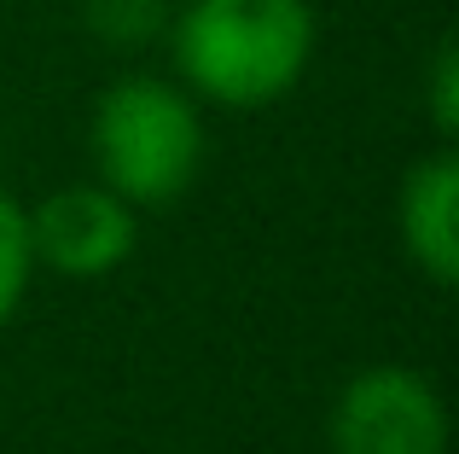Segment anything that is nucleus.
<instances>
[{"mask_svg": "<svg viewBox=\"0 0 459 454\" xmlns=\"http://www.w3.org/2000/svg\"><path fill=\"white\" fill-rule=\"evenodd\" d=\"M332 454H448V402L419 367H360L325 420Z\"/></svg>", "mask_w": 459, "mask_h": 454, "instance_id": "7ed1b4c3", "label": "nucleus"}, {"mask_svg": "<svg viewBox=\"0 0 459 454\" xmlns=\"http://www.w3.org/2000/svg\"><path fill=\"white\" fill-rule=\"evenodd\" d=\"M93 163L100 181L134 210H163L198 181L204 123L180 82L123 76L93 105Z\"/></svg>", "mask_w": 459, "mask_h": 454, "instance_id": "f03ea898", "label": "nucleus"}, {"mask_svg": "<svg viewBox=\"0 0 459 454\" xmlns=\"http://www.w3.org/2000/svg\"><path fill=\"white\" fill-rule=\"evenodd\" d=\"M430 123H437L442 140L459 128V53H454V41H442L437 58H430Z\"/></svg>", "mask_w": 459, "mask_h": 454, "instance_id": "6e6552de", "label": "nucleus"}, {"mask_svg": "<svg viewBox=\"0 0 459 454\" xmlns=\"http://www.w3.org/2000/svg\"><path fill=\"white\" fill-rule=\"evenodd\" d=\"M314 35L308 0H186L169 23V53L186 93L262 111L303 82Z\"/></svg>", "mask_w": 459, "mask_h": 454, "instance_id": "f257e3e1", "label": "nucleus"}, {"mask_svg": "<svg viewBox=\"0 0 459 454\" xmlns=\"http://www.w3.org/2000/svg\"><path fill=\"white\" fill-rule=\"evenodd\" d=\"M35 280V250H30V210L0 187V327L18 315L23 292Z\"/></svg>", "mask_w": 459, "mask_h": 454, "instance_id": "423d86ee", "label": "nucleus"}, {"mask_svg": "<svg viewBox=\"0 0 459 454\" xmlns=\"http://www.w3.org/2000/svg\"><path fill=\"white\" fill-rule=\"evenodd\" d=\"M395 233L402 250L430 285L459 280V158L448 146H437L430 158H419L402 175V193H395Z\"/></svg>", "mask_w": 459, "mask_h": 454, "instance_id": "39448f33", "label": "nucleus"}, {"mask_svg": "<svg viewBox=\"0 0 459 454\" xmlns=\"http://www.w3.org/2000/svg\"><path fill=\"white\" fill-rule=\"evenodd\" d=\"M140 245V210L117 198L105 181H76L47 193L30 210V250L35 268H53L65 280H105Z\"/></svg>", "mask_w": 459, "mask_h": 454, "instance_id": "20e7f679", "label": "nucleus"}, {"mask_svg": "<svg viewBox=\"0 0 459 454\" xmlns=\"http://www.w3.org/2000/svg\"><path fill=\"white\" fill-rule=\"evenodd\" d=\"M88 23L111 47H140L163 30V0H88Z\"/></svg>", "mask_w": 459, "mask_h": 454, "instance_id": "0eeeda50", "label": "nucleus"}]
</instances>
